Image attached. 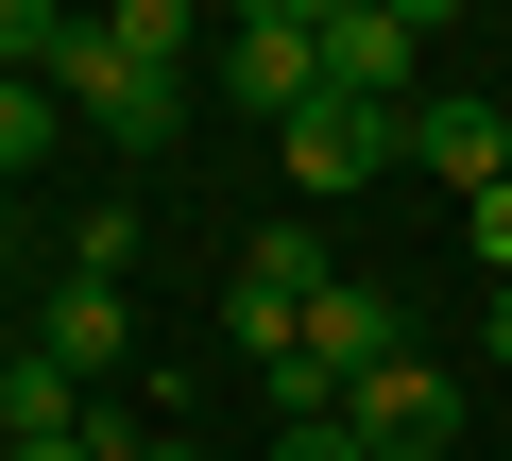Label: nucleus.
I'll use <instances>...</instances> for the list:
<instances>
[{
	"label": "nucleus",
	"mask_w": 512,
	"mask_h": 461,
	"mask_svg": "<svg viewBox=\"0 0 512 461\" xmlns=\"http://www.w3.org/2000/svg\"><path fill=\"white\" fill-rule=\"evenodd\" d=\"M205 103L308 120V103H325V0H256V18H222V35H205Z\"/></svg>",
	"instance_id": "obj_1"
},
{
	"label": "nucleus",
	"mask_w": 512,
	"mask_h": 461,
	"mask_svg": "<svg viewBox=\"0 0 512 461\" xmlns=\"http://www.w3.org/2000/svg\"><path fill=\"white\" fill-rule=\"evenodd\" d=\"M52 86H69V120H103V137H120V154H154V137H171V120H188V69H154V52H120V35H103V18H86V35H69V69H52Z\"/></svg>",
	"instance_id": "obj_2"
},
{
	"label": "nucleus",
	"mask_w": 512,
	"mask_h": 461,
	"mask_svg": "<svg viewBox=\"0 0 512 461\" xmlns=\"http://www.w3.org/2000/svg\"><path fill=\"white\" fill-rule=\"evenodd\" d=\"M393 154H410V120H393V103H359V86H325L308 120H274V171H291V188H376Z\"/></svg>",
	"instance_id": "obj_3"
},
{
	"label": "nucleus",
	"mask_w": 512,
	"mask_h": 461,
	"mask_svg": "<svg viewBox=\"0 0 512 461\" xmlns=\"http://www.w3.org/2000/svg\"><path fill=\"white\" fill-rule=\"evenodd\" d=\"M410 69H427V0H325V86L393 103Z\"/></svg>",
	"instance_id": "obj_4"
},
{
	"label": "nucleus",
	"mask_w": 512,
	"mask_h": 461,
	"mask_svg": "<svg viewBox=\"0 0 512 461\" xmlns=\"http://www.w3.org/2000/svg\"><path fill=\"white\" fill-rule=\"evenodd\" d=\"M342 427H359L376 461H427V444L461 427V393H444V359H376V376L342 393Z\"/></svg>",
	"instance_id": "obj_5"
},
{
	"label": "nucleus",
	"mask_w": 512,
	"mask_h": 461,
	"mask_svg": "<svg viewBox=\"0 0 512 461\" xmlns=\"http://www.w3.org/2000/svg\"><path fill=\"white\" fill-rule=\"evenodd\" d=\"M410 154L478 205V188H512V103H478V86H444V103H410Z\"/></svg>",
	"instance_id": "obj_6"
},
{
	"label": "nucleus",
	"mask_w": 512,
	"mask_h": 461,
	"mask_svg": "<svg viewBox=\"0 0 512 461\" xmlns=\"http://www.w3.org/2000/svg\"><path fill=\"white\" fill-rule=\"evenodd\" d=\"M308 359H325V376H342V393H359V376H376V359H410V325H393V291H359V274H342V291H325V308H308Z\"/></svg>",
	"instance_id": "obj_7"
},
{
	"label": "nucleus",
	"mask_w": 512,
	"mask_h": 461,
	"mask_svg": "<svg viewBox=\"0 0 512 461\" xmlns=\"http://www.w3.org/2000/svg\"><path fill=\"white\" fill-rule=\"evenodd\" d=\"M239 291H274V308H325L342 291V257H325V222L291 205V222H256V257H239Z\"/></svg>",
	"instance_id": "obj_8"
},
{
	"label": "nucleus",
	"mask_w": 512,
	"mask_h": 461,
	"mask_svg": "<svg viewBox=\"0 0 512 461\" xmlns=\"http://www.w3.org/2000/svg\"><path fill=\"white\" fill-rule=\"evenodd\" d=\"M120 342H137V308H120V291H86V274H69V291H52V325H35V359H52V376H103Z\"/></svg>",
	"instance_id": "obj_9"
},
{
	"label": "nucleus",
	"mask_w": 512,
	"mask_h": 461,
	"mask_svg": "<svg viewBox=\"0 0 512 461\" xmlns=\"http://www.w3.org/2000/svg\"><path fill=\"white\" fill-rule=\"evenodd\" d=\"M52 137H69V86H0V188H18Z\"/></svg>",
	"instance_id": "obj_10"
},
{
	"label": "nucleus",
	"mask_w": 512,
	"mask_h": 461,
	"mask_svg": "<svg viewBox=\"0 0 512 461\" xmlns=\"http://www.w3.org/2000/svg\"><path fill=\"white\" fill-rule=\"evenodd\" d=\"M120 257H137V205H86V222H69V274H86V291H120Z\"/></svg>",
	"instance_id": "obj_11"
},
{
	"label": "nucleus",
	"mask_w": 512,
	"mask_h": 461,
	"mask_svg": "<svg viewBox=\"0 0 512 461\" xmlns=\"http://www.w3.org/2000/svg\"><path fill=\"white\" fill-rule=\"evenodd\" d=\"M461 240H478V274L512 291V188H478V205H461Z\"/></svg>",
	"instance_id": "obj_12"
},
{
	"label": "nucleus",
	"mask_w": 512,
	"mask_h": 461,
	"mask_svg": "<svg viewBox=\"0 0 512 461\" xmlns=\"http://www.w3.org/2000/svg\"><path fill=\"white\" fill-rule=\"evenodd\" d=\"M274 461H376L359 427H274Z\"/></svg>",
	"instance_id": "obj_13"
},
{
	"label": "nucleus",
	"mask_w": 512,
	"mask_h": 461,
	"mask_svg": "<svg viewBox=\"0 0 512 461\" xmlns=\"http://www.w3.org/2000/svg\"><path fill=\"white\" fill-rule=\"evenodd\" d=\"M86 444H103V461H188V444H154V427H103V410H86Z\"/></svg>",
	"instance_id": "obj_14"
},
{
	"label": "nucleus",
	"mask_w": 512,
	"mask_h": 461,
	"mask_svg": "<svg viewBox=\"0 0 512 461\" xmlns=\"http://www.w3.org/2000/svg\"><path fill=\"white\" fill-rule=\"evenodd\" d=\"M18 461H103V444H86V427H35V444H18Z\"/></svg>",
	"instance_id": "obj_15"
},
{
	"label": "nucleus",
	"mask_w": 512,
	"mask_h": 461,
	"mask_svg": "<svg viewBox=\"0 0 512 461\" xmlns=\"http://www.w3.org/2000/svg\"><path fill=\"white\" fill-rule=\"evenodd\" d=\"M478 342H495V359H512V291H495V308H478Z\"/></svg>",
	"instance_id": "obj_16"
},
{
	"label": "nucleus",
	"mask_w": 512,
	"mask_h": 461,
	"mask_svg": "<svg viewBox=\"0 0 512 461\" xmlns=\"http://www.w3.org/2000/svg\"><path fill=\"white\" fill-rule=\"evenodd\" d=\"M0 240H18V188H0Z\"/></svg>",
	"instance_id": "obj_17"
}]
</instances>
